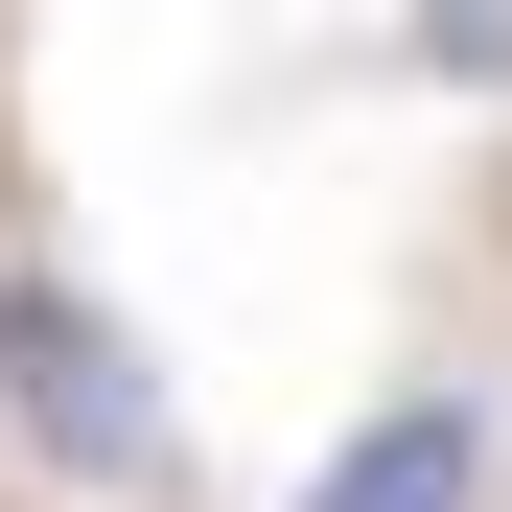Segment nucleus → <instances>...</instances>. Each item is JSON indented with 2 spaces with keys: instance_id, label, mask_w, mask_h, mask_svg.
I'll return each mask as SVG.
<instances>
[{
  "instance_id": "1",
  "label": "nucleus",
  "mask_w": 512,
  "mask_h": 512,
  "mask_svg": "<svg viewBox=\"0 0 512 512\" xmlns=\"http://www.w3.org/2000/svg\"><path fill=\"white\" fill-rule=\"evenodd\" d=\"M0 373H24V443H47V466H163V396H140V350H117L70 280L0 303Z\"/></svg>"
},
{
  "instance_id": "2",
  "label": "nucleus",
  "mask_w": 512,
  "mask_h": 512,
  "mask_svg": "<svg viewBox=\"0 0 512 512\" xmlns=\"http://www.w3.org/2000/svg\"><path fill=\"white\" fill-rule=\"evenodd\" d=\"M303 512H489V419H466V396H396V419H350V443H326Z\"/></svg>"
},
{
  "instance_id": "3",
  "label": "nucleus",
  "mask_w": 512,
  "mask_h": 512,
  "mask_svg": "<svg viewBox=\"0 0 512 512\" xmlns=\"http://www.w3.org/2000/svg\"><path fill=\"white\" fill-rule=\"evenodd\" d=\"M419 70H466V94H512V0H419Z\"/></svg>"
}]
</instances>
